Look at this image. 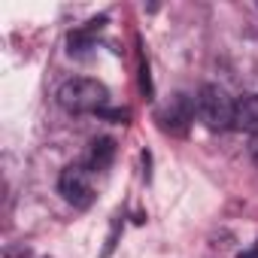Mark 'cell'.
Masks as SVG:
<instances>
[{"instance_id": "3957f363", "label": "cell", "mask_w": 258, "mask_h": 258, "mask_svg": "<svg viewBox=\"0 0 258 258\" xmlns=\"http://www.w3.org/2000/svg\"><path fill=\"white\" fill-rule=\"evenodd\" d=\"M58 188L64 195V201H70L73 207H91L94 201V170L88 164H70L64 167Z\"/></svg>"}, {"instance_id": "6da1fadb", "label": "cell", "mask_w": 258, "mask_h": 258, "mask_svg": "<svg viewBox=\"0 0 258 258\" xmlns=\"http://www.w3.org/2000/svg\"><path fill=\"white\" fill-rule=\"evenodd\" d=\"M58 103H61L67 112H100V109H106V103H109V91H106V85L97 82V79L76 76V79H67V82L58 88Z\"/></svg>"}, {"instance_id": "5b68a950", "label": "cell", "mask_w": 258, "mask_h": 258, "mask_svg": "<svg viewBox=\"0 0 258 258\" xmlns=\"http://www.w3.org/2000/svg\"><path fill=\"white\" fill-rule=\"evenodd\" d=\"M234 127L258 134V94H246L234 106Z\"/></svg>"}, {"instance_id": "8992f818", "label": "cell", "mask_w": 258, "mask_h": 258, "mask_svg": "<svg viewBox=\"0 0 258 258\" xmlns=\"http://www.w3.org/2000/svg\"><path fill=\"white\" fill-rule=\"evenodd\" d=\"M103 25H106V16H100V19H91L85 28L73 31V34L67 37L70 55H82L85 49H91V43H94V34H100V31H103Z\"/></svg>"}, {"instance_id": "277c9868", "label": "cell", "mask_w": 258, "mask_h": 258, "mask_svg": "<svg viewBox=\"0 0 258 258\" xmlns=\"http://www.w3.org/2000/svg\"><path fill=\"white\" fill-rule=\"evenodd\" d=\"M195 112H198V109H195V100H191L188 94H173L170 103L164 106V112H161L158 118H161L164 127H170V131H179V134H182L185 127H188V121L195 118Z\"/></svg>"}, {"instance_id": "30bf717a", "label": "cell", "mask_w": 258, "mask_h": 258, "mask_svg": "<svg viewBox=\"0 0 258 258\" xmlns=\"http://www.w3.org/2000/svg\"><path fill=\"white\" fill-rule=\"evenodd\" d=\"M240 258H258V246H255V249H249V252H243Z\"/></svg>"}, {"instance_id": "ba28073f", "label": "cell", "mask_w": 258, "mask_h": 258, "mask_svg": "<svg viewBox=\"0 0 258 258\" xmlns=\"http://www.w3.org/2000/svg\"><path fill=\"white\" fill-rule=\"evenodd\" d=\"M97 115H103V118H115V121H127V118H131V112H127V109H100Z\"/></svg>"}, {"instance_id": "7a4b0ae2", "label": "cell", "mask_w": 258, "mask_h": 258, "mask_svg": "<svg viewBox=\"0 0 258 258\" xmlns=\"http://www.w3.org/2000/svg\"><path fill=\"white\" fill-rule=\"evenodd\" d=\"M234 106H237V100H231L222 85H204L195 97L198 118L210 131H228V127H234Z\"/></svg>"}, {"instance_id": "52a82bcc", "label": "cell", "mask_w": 258, "mask_h": 258, "mask_svg": "<svg viewBox=\"0 0 258 258\" xmlns=\"http://www.w3.org/2000/svg\"><path fill=\"white\" fill-rule=\"evenodd\" d=\"M112 158H115V143L109 140V137H100V140H94L91 143V152H88V167L97 173V170H106L109 164H112Z\"/></svg>"}, {"instance_id": "9c48e42d", "label": "cell", "mask_w": 258, "mask_h": 258, "mask_svg": "<svg viewBox=\"0 0 258 258\" xmlns=\"http://www.w3.org/2000/svg\"><path fill=\"white\" fill-rule=\"evenodd\" d=\"M249 152H252V161L258 164V134L252 137V146H249Z\"/></svg>"}]
</instances>
